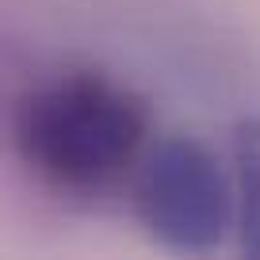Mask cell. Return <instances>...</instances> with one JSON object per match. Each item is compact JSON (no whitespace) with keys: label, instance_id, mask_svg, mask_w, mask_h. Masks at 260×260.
<instances>
[{"label":"cell","instance_id":"obj_1","mask_svg":"<svg viewBox=\"0 0 260 260\" xmlns=\"http://www.w3.org/2000/svg\"><path fill=\"white\" fill-rule=\"evenodd\" d=\"M8 146L35 184L69 203L126 195L153 126L142 96L100 73L35 81L8 104Z\"/></svg>","mask_w":260,"mask_h":260},{"label":"cell","instance_id":"obj_2","mask_svg":"<svg viewBox=\"0 0 260 260\" xmlns=\"http://www.w3.org/2000/svg\"><path fill=\"white\" fill-rule=\"evenodd\" d=\"M134 222L176 256H211L237 234V180L191 134L153 138L126 187Z\"/></svg>","mask_w":260,"mask_h":260},{"label":"cell","instance_id":"obj_3","mask_svg":"<svg viewBox=\"0 0 260 260\" xmlns=\"http://www.w3.org/2000/svg\"><path fill=\"white\" fill-rule=\"evenodd\" d=\"M234 180H237V234L241 256L260 260V119H245L234 130Z\"/></svg>","mask_w":260,"mask_h":260}]
</instances>
